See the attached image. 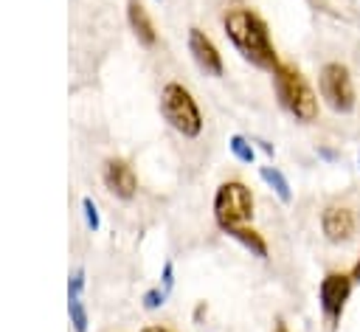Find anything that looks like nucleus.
<instances>
[{
	"instance_id": "nucleus-15",
	"label": "nucleus",
	"mask_w": 360,
	"mask_h": 332,
	"mask_svg": "<svg viewBox=\"0 0 360 332\" xmlns=\"http://www.w3.org/2000/svg\"><path fill=\"white\" fill-rule=\"evenodd\" d=\"M82 211H84L87 228H90V231H98V228H101V217H98V208H96V203H93L90 197L82 200Z\"/></svg>"
},
{
	"instance_id": "nucleus-12",
	"label": "nucleus",
	"mask_w": 360,
	"mask_h": 332,
	"mask_svg": "<svg viewBox=\"0 0 360 332\" xmlns=\"http://www.w3.org/2000/svg\"><path fill=\"white\" fill-rule=\"evenodd\" d=\"M259 177L273 189V194L281 203H292V189H290V180L284 177L281 169H276V166H259Z\"/></svg>"
},
{
	"instance_id": "nucleus-24",
	"label": "nucleus",
	"mask_w": 360,
	"mask_h": 332,
	"mask_svg": "<svg viewBox=\"0 0 360 332\" xmlns=\"http://www.w3.org/2000/svg\"><path fill=\"white\" fill-rule=\"evenodd\" d=\"M357 169H360V155H357Z\"/></svg>"
},
{
	"instance_id": "nucleus-2",
	"label": "nucleus",
	"mask_w": 360,
	"mask_h": 332,
	"mask_svg": "<svg viewBox=\"0 0 360 332\" xmlns=\"http://www.w3.org/2000/svg\"><path fill=\"white\" fill-rule=\"evenodd\" d=\"M273 90H276V98L278 104L301 124H312L318 118V96L315 90L309 87L307 76L290 65V62H278V68L273 70Z\"/></svg>"
},
{
	"instance_id": "nucleus-3",
	"label": "nucleus",
	"mask_w": 360,
	"mask_h": 332,
	"mask_svg": "<svg viewBox=\"0 0 360 332\" xmlns=\"http://www.w3.org/2000/svg\"><path fill=\"white\" fill-rule=\"evenodd\" d=\"M160 115L169 121L172 129H177L183 138H197L202 132V113L180 82H169L160 90Z\"/></svg>"
},
{
	"instance_id": "nucleus-6",
	"label": "nucleus",
	"mask_w": 360,
	"mask_h": 332,
	"mask_svg": "<svg viewBox=\"0 0 360 332\" xmlns=\"http://www.w3.org/2000/svg\"><path fill=\"white\" fill-rule=\"evenodd\" d=\"M352 287H354L352 273H338V270H332V273H326V276L321 279V284H318V307H321L323 318H326L332 326L340 324V315H343V309H346V301H349V295H352Z\"/></svg>"
},
{
	"instance_id": "nucleus-4",
	"label": "nucleus",
	"mask_w": 360,
	"mask_h": 332,
	"mask_svg": "<svg viewBox=\"0 0 360 332\" xmlns=\"http://www.w3.org/2000/svg\"><path fill=\"white\" fill-rule=\"evenodd\" d=\"M214 219L222 231L253 219V194L242 180H225L214 191Z\"/></svg>"
},
{
	"instance_id": "nucleus-17",
	"label": "nucleus",
	"mask_w": 360,
	"mask_h": 332,
	"mask_svg": "<svg viewBox=\"0 0 360 332\" xmlns=\"http://www.w3.org/2000/svg\"><path fill=\"white\" fill-rule=\"evenodd\" d=\"M84 287V270H73V276L68 279V298H79Z\"/></svg>"
},
{
	"instance_id": "nucleus-7",
	"label": "nucleus",
	"mask_w": 360,
	"mask_h": 332,
	"mask_svg": "<svg viewBox=\"0 0 360 332\" xmlns=\"http://www.w3.org/2000/svg\"><path fill=\"white\" fill-rule=\"evenodd\" d=\"M321 231L332 245H343L357 231V217L346 205H326L321 211Z\"/></svg>"
},
{
	"instance_id": "nucleus-18",
	"label": "nucleus",
	"mask_w": 360,
	"mask_h": 332,
	"mask_svg": "<svg viewBox=\"0 0 360 332\" xmlns=\"http://www.w3.org/2000/svg\"><path fill=\"white\" fill-rule=\"evenodd\" d=\"M160 279H163V284H160V287H163L166 293H172V287H174V264H172V262H166V264H163V276H160Z\"/></svg>"
},
{
	"instance_id": "nucleus-16",
	"label": "nucleus",
	"mask_w": 360,
	"mask_h": 332,
	"mask_svg": "<svg viewBox=\"0 0 360 332\" xmlns=\"http://www.w3.org/2000/svg\"><path fill=\"white\" fill-rule=\"evenodd\" d=\"M166 295H169V293H166L163 287H152V290H146V293H143V298H141V301H143V307H146V309H158V307H163Z\"/></svg>"
},
{
	"instance_id": "nucleus-9",
	"label": "nucleus",
	"mask_w": 360,
	"mask_h": 332,
	"mask_svg": "<svg viewBox=\"0 0 360 332\" xmlns=\"http://www.w3.org/2000/svg\"><path fill=\"white\" fill-rule=\"evenodd\" d=\"M104 186L118 197V200H132L138 191V177L132 166L124 158H110L104 163Z\"/></svg>"
},
{
	"instance_id": "nucleus-21",
	"label": "nucleus",
	"mask_w": 360,
	"mask_h": 332,
	"mask_svg": "<svg viewBox=\"0 0 360 332\" xmlns=\"http://www.w3.org/2000/svg\"><path fill=\"white\" fill-rule=\"evenodd\" d=\"M273 332H290V329H287V324H284V321L278 318V321L273 324Z\"/></svg>"
},
{
	"instance_id": "nucleus-5",
	"label": "nucleus",
	"mask_w": 360,
	"mask_h": 332,
	"mask_svg": "<svg viewBox=\"0 0 360 332\" xmlns=\"http://www.w3.org/2000/svg\"><path fill=\"white\" fill-rule=\"evenodd\" d=\"M318 93L326 101L329 110L346 115L357 107V93H354V82L346 65L340 62H326L318 73Z\"/></svg>"
},
{
	"instance_id": "nucleus-13",
	"label": "nucleus",
	"mask_w": 360,
	"mask_h": 332,
	"mask_svg": "<svg viewBox=\"0 0 360 332\" xmlns=\"http://www.w3.org/2000/svg\"><path fill=\"white\" fill-rule=\"evenodd\" d=\"M228 149H231V155H233L239 163H253V160H256V149H253V143H250L245 135H231Z\"/></svg>"
},
{
	"instance_id": "nucleus-19",
	"label": "nucleus",
	"mask_w": 360,
	"mask_h": 332,
	"mask_svg": "<svg viewBox=\"0 0 360 332\" xmlns=\"http://www.w3.org/2000/svg\"><path fill=\"white\" fill-rule=\"evenodd\" d=\"M318 155H321L323 160H338V152H335V149H326V146H321Z\"/></svg>"
},
{
	"instance_id": "nucleus-23",
	"label": "nucleus",
	"mask_w": 360,
	"mask_h": 332,
	"mask_svg": "<svg viewBox=\"0 0 360 332\" xmlns=\"http://www.w3.org/2000/svg\"><path fill=\"white\" fill-rule=\"evenodd\" d=\"M256 143H259V149H262V152H267V155H273V146H270L267 141H256Z\"/></svg>"
},
{
	"instance_id": "nucleus-1",
	"label": "nucleus",
	"mask_w": 360,
	"mask_h": 332,
	"mask_svg": "<svg viewBox=\"0 0 360 332\" xmlns=\"http://www.w3.org/2000/svg\"><path fill=\"white\" fill-rule=\"evenodd\" d=\"M222 28H225V37L233 42V48L250 65H256L262 70H270V73L278 68V53L273 48L267 23L256 11H250V8H231L222 17Z\"/></svg>"
},
{
	"instance_id": "nucleus-10",
	"label": "nucleus",
	"mask_w": 360,
	"mask_h": 332,
	"mask_svg": "<svg viewBox=\"0 0 360 332\" xmlns=\"http://www.w3.org/2000/svg\"><path fill=\"white\" fill-rule=\"evenodd\" d=\"M127 23H129L132 34L138 37V42H141L143 48H155V42H158L155 23H152V17L146 14V8H143L138 0H129V3H127Z\"/></svg>"
},
{
	"instance_id": "nucleus-14",
	"label": "nucleus",
	"mask_w": 360,
	"mask_h": 332,
	"mask_svg": "<svg viewBox=\"0 0 360 332\" xmlns=\"http://www.w3.org/2000/svg\"><path fill=\"white\" fill-rule=\"evenodd\" d=\"M68 312H70V324L76 332H87V309L82 304V298H68Z\"/></svg>"
},
{
	"instance_id": "nucleus-22",
	"label": "nucleus",
	"mask_w": 360,
	"mask_h": 332,
	"mask_svg": "<svg viewBox=\"0 0 360 332\" xmlns=\"http://www.w3.org/2000/svg\"><path fill=\"white\" fill-rule=\"evenodd\" d=\"M352 279L360 281V256H357V262H354V267H352Z\"/></svg>"
},
{
	"instance_id": "nucleus-11",
	"label": "nucleus",
	"mask_w": 360,
	"mask_h": 332,
	"mask_svg": "<svg viewBox=\"0 0 360 332\" xmlns=\"http://www.w3.org/2000/svg\"><path fill=\"white\" fill-rule=\"evenodd\" d=\"M228 236H233L242 248H248L253 256H259V259H267V242H264V236L256 231V228H248V225H233V228H228L225 231Z\"/></svg>"
},
{
	"instance_id": "nucleus-20",
	"label": "nucleus",
	"mask_w": 360,
	"mask_h": 332,
	"mask_svg": "<svg viewBox=\"0 0 360 332\" xmlns=\"http://www.w3.org/2000/svg\"><path fill=\"white\" fill-rule=\"evenodd\" d=\"M141 332H172V329H166V326H158V324H149V326H143Z\"/></svg>"
},
{
	"instance_id": "nucleus-8",
	"label": "nucleus",
	"mask_w": 360,
	"mask_h": 332,
	"mask_svg": "<svg viewBox=\"0 0 360 332\" xmlns=\"http://www.w3.org/2000/svg\"><path fill=\"white\" fill-rule=\"evenodd\" d=\"M188 51H191L197 68L205 70L208 76H222L225 73L222 53H219V48L214 45V39L205 31H200V28H191L188 31Z\"/></svg>"
}]
</instances>
